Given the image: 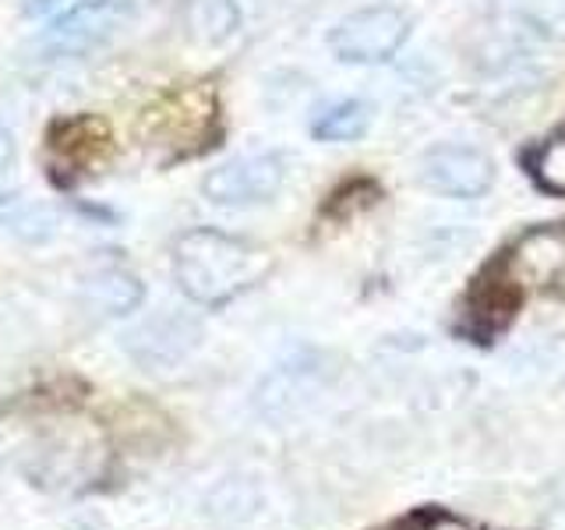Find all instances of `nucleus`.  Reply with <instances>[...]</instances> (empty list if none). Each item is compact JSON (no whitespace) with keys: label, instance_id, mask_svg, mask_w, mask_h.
I'll list each match as a JSON object with an SVG mask.
<instances>
[{"label":"nucleus","instance_id":"nucleus-1","mask_svg":"<svg viewBox=\"0 0 565 530\" xmlns=\"http://www.w3.org/2000/svg\"><path fill=\"white\" fill-rule=\"evenodd\" d=\"M269 273V255L255 241H244L216 226L184 230L173 241V276L194 305L223 308L247 294Z\"/></svg>","mask_w":565,"mask_h":530},{"label":"nucleus","instance_id":"nucleus-2","mask_svg":"<svg viewBox=\"0 0 565 530\" xmlns=\"http://www.w3.org/2000/svg\"><path fill=\"white\" fill-rule=\"evenodd\" d=\"M406 40H411V18L399 8L379 4L347 14L329 32V50L343 64H385Z\"/></svg>","mask_w":565,"mask_h":530},{"label":"nucleus","instance_id":"nucleus-3","mask_svg":"<svg viewBox=\"0 0 565 530\" xmlns=\"http://www.w3.org/2000/svg\"><path fill=\"white\" fill-rule=\"evenodd\" d=\"M282 181H287L282 159L276 152H255V156H237L230 163L209 170L202 181V194L212 205L247 209V205L273 202Z\"/></svg>","mask_w":565,"mask_h":530},{"label":"nucleus","instance_id":"nucleus-4","mask_svg":"<svg viewBox=\"0 0 565 530\" xmlns=\"http://www.w3.org/2000/svg\"><path fill=\"white\" fill-rule=\"evenodd\" d=\"M216 120H220V96L209 85L181 88V93L159 103V110L149 114L152 138L159 146H181L177 156H194L191 141H202L205 149L212 131H216Z\"/></svg>","mask_w":565,"mask_h":530},{"label":"nucleus","instance_id":"nucleus-5","mask_svg":"<svg viewBox=\"0 0 565 530\" xmlns=\"http://www.w3.org/2000/svg\"><path fill=\"white\" fill-rule=\"evenodd\" d=\"M420 184L449 199H477L494 181V167L484 152L467 146H438L420 159Z\"/></svg>","mask_w":565,"mask_h":530},{"label":"nucleus","instance_id":"nucleus-6","mask_svg":"<svg viewBox=\"0 0 565 530\" xmlns=\"http://www.w3.org/2000/svg\"><path fill=\"white\" fill-rule=\"evenodd\" d=\"M128 340V353L146 368H173L181 364L188 353L199 347L202 340V329L194 318L184 315H159L141 322L135 332L124 336Z\"/></svg>","mask_w":565,"mask_h":530},{"label":"nucleus","instance_id":"nucleus-7","mask_svg":"<svg viewBox=\"0 0 565 530\" xmlns=\"http://www.w3.org/2000/svg\"><path fill=\"white\" fill-rule=\"evenodd\" d=\"M46 146L53 156V167L78 173L88 163H96V159L103 156V149L110 146V128H106V120H99L93 114L64 117L50 128Z\"/></svg>","mask_w":565,"mask_h":530},{"label":"nucleus","instance_id":"nucleus-8","mask_svg":"<svg viewBox=\"0 0 565 530\" xmlns=\"http://www.w3.org/2000/svg\"><path fill=\"white\" fill-rule=\"evenodd\" d=\"M82 297L93 311L131 315L138 311L141 297H146V287H141V279L131 269H124V265L114 262V265H96V269L85 276Z\"/></svg>","mask_w":565,"mask_h":530},{"label":"nucleus","instance_id":"nucleus-9","mask_svg":"<svg viewBox=\"0 0 565 530\" xmlns=\"http://www.w3.org/2000/svg\"><path fill=\"white\" fill-rule=\"evenodd\" d=\"M371 128V106L364 99L332 103L311 124V135L318 141H358Z\"/></svg>","mask_w":565,"mask_h":530},{"label":"nucleus","instance_id":"nucleus-10","mask_svg":"<svg viewBox=\"0 0 565 530\" xmlns=\"http://www.w3.org/2000/svg\"><path fill=\"white\" fill-rule=\"evenodd\" d=\"M530 173H534V181L547 194H565V135H555L544 141V146L534 152Z\"/></svg>","mask_w":565,"mask_h":530},{"label":"nucleus","instance_id":"nucleus-11","mask_svg":"<svg viewBox=\"0 0 565 530\" xmlns=\"http://www.w3.org/2000/svg\"><path fill=\"white\" fill-rule=\"evenodd\" d=\"M88 4H96V0H29L25 11H29L32 18H40V22L53 25V22H61V18H67V14H75V11L88 8Z\"/></svg>","mask_w":565,"mask_h":530},{"label":"nucleus","instance_id":"nucleus-12","mask_svg":"<svg viewBox=\"0 0 565 530\" xmlns=\"http://www.w3.org/2000/svg\"><path fill=\"white\" fill-rule=\"evenodd\" d=\"M411 530H484L463 517H452V512H441V509H428V512H417V517L406 520Z\"/></svg>","mask_w":565,"mask_h":530},{"label":"nucleus","instance_id":"nucleus-13","mask_svg":"<svg viewBox=\"0 0 565 530\" xmlns=\"http://www.w3.org/2000/svg\"><path fill=\"white\" fill-rule=\"evenodd\" d=\"M11 159H14V135L0 124V173L11 167Z\"/></svg>","mask_w":565,"mask_h":530}]
</instances>
